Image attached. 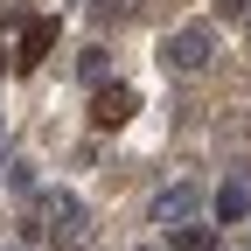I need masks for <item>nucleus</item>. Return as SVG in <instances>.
Returning a JSON list of instances; mask_svg holds the SVG:
<instances>
[{"label": "nucleus", "mask_w": 251, "mask_h": 251, "mask_svg": "<svg viewBox=\"0 0 251 251\" xmlns=\"http://www.w3.org/2000/svg\"><path fill=\"white\" fill-rule=\"evenodd\" d=\"M209 56H216V28L209 21H188V28H175V35H161V70H175V77L209 70Z\"/></svg>", "instance_id": "f257e3e1"}, {"label": "nucleus", "mask_w": 251, "mask_h": 251, "mask_svg": "<svg viewBox=\"0 0 251 251\" xmlns=\"http://www.w3.org/2000/svg\"><path fill=\"white\" fill-rule=\"evenodd\" d=\"M133 112H140V91L133 84H98V98H91V126H98V133H119Z\"/></svg>", "instance_id": "f03ea898"}, {"label": "nucleus", "mask_w": 251, "mask_h": 251, "mask_svg": "<svg viewBox=\"0 0 251 251\" xmlns=\"http://www.w3.org/2000/svg\"><path fill=\"white\" fill-rule=\"evenodd\" d=\"M209 196H202V181H175V188H161V202H153V224H168V230H181V224H196V209H202Z\"/></svg>", "instance_id": "7ed1b4c3"}, {"label": "nucleus", "mask_w": 251, "mask_h": 251, "mask_svg": "<svg viewBox=\"0 0 251 251\" xmlns=\"http://www.w3.org/2000/svg\"><path fill=\"white\" fill-rule=\"evenodd\" d=\"M49 49H56V14H35V21L21 28V49H14V63H21V70H35Z\"/></svg>", "instance_id": "20e7f679"}, {"label": "nucleus", "mask_w": 251, "mask_h": 251, "mask_svg": "<svg viewBox=\"0 0 251 251\" xmlns=\"http://www.w3.org/2000/svg\"><path fill=\"white\" fill-rule=\"evenodd\" d=\"M209 209H216V224H244V216H251V188L244 181H224L209 196Z\"/></svg>", "instance_id": "39448f33"}, {"label": "nucleus", "mask_w": 251, "mask_h": 251, "mask_svg": "<svg viewBox=\"0 0 251 251\" xmlns=\"http://www.w3.org/2000/svg\"><path fill=\"white\" fill-rule=\"evenodd\" d=\"M42 209H49V224H56V230H77V224H84V202L70 196V188H49V202H42Z\"/></svg>", "instance_id": "423d86ee"}, {"label": "nucleus", "mask_w": 251, "mask_h": 251, "mask_svg": "<svg viewBox=\"0 0 251 251\" xmlns=\"http://www.w3.org/2000/svg\"><path fill=\"white\" fill-rule=\"evenodd\" d=\"M168 244L175 251H209V230L202 224H181V230H168Z\"/></svg>", "instance_id": "0eeeda50"}, {"label": "nucleus", "mask_w": 251, "mask_h": 251, "mask_svg": "<svg viewBox=\"0 0 251 251\" xmlns=\"http://www.w3.org/2000/svg\"><path fill=\"white\" fill-rule=\"evenodd\" d=\"M133 7H140V0H91V14H98L105 28H112V21H126V14H133Z\"/></svg>", "instance_id": "6e6552de"}, {"label": "nucleus", "mask_w": 251, "mask_h": 251, "mask_svg": "<svg viewBox=\"0 0 251 251\" xmlns=\"http://www.w3.org/2000/svg\"><path fill=\"white\" fill-rule=\"evenodd\" d=\"M7 188H14V196H28V188H35V161H14V168H7Z\"/></svg>", "instance_id": "1a4fd4ad"}, {"label": "nucleus", "mask_w": 251, "mask_h": 251, "mask_svg": "<svg viewBox=\"0 0 251 251\" xmlns=\"http://www.w3.org/2000/svg\"><path fill=\"white\" fill-rule=\"evenodd\" d=\"M0 77H7V49H0Z\"/></svg>", "instance_id": "9d476101"}, {"label": "nucleus", "mask_w": 251, "mask_h": 251, "mask_svg": "<svg viewBox=\"0 0 251 251\" xmlns=\"http://www.w3.org/2000/svg\"><path fill=\"white\" fill-rule=\"evenodd\" d=\"M244 35H251V14H244Z\"/></svg>", "instance_id": "9b49d317"}]
</instances>
